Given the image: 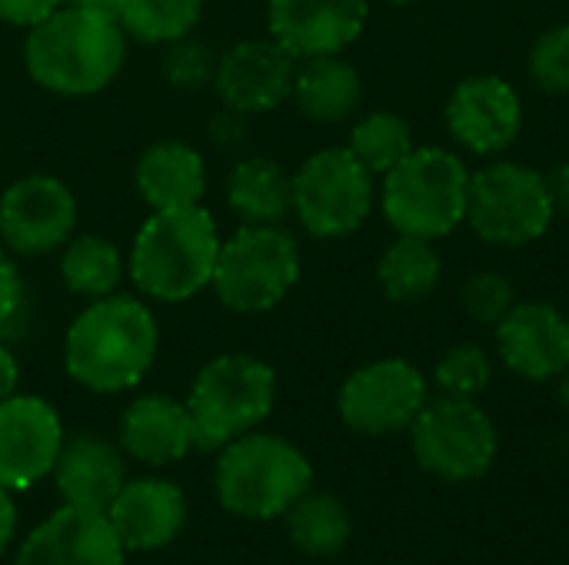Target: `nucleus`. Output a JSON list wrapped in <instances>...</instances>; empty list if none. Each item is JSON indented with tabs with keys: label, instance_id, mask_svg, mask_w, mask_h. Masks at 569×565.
<instances>
[{
	"label": "nucleus",
	"instance_id": "2f4dec72",
	"mask_svg": "<svg viewBox=\"0 0 569 565\" xmlns=\"http://www.w3.org/2000/svg\"><path fill=\"white\" fill-rule=\"evenodd\" d=\"M520 303L517 286L500 270H477L460 286V306L477 326H497Z\"/></svg>",
	"mask_w": 569,
	"mask_h": 565
},
{
	"label": "nucleus",
	"instance_id": "5701e85b",
	"mask_svg": "<svg viewBox=\"0 0 569 565\" xmlns=\"http://www.w3.org/2000/svg\"><path fill=\"white\" fill-rule=\"evenodd\" d=\"M290 100L310 123H343L360 110L363 77L343 53L300 57Z\"/></svg>",
	"mask_w": 569,
	"mask_h": 565
},
{
	"label": "nucleus",
	"instance_id": "423d86ee",
	"mask_svg": "<svg viewBox=\"0 0 569 565\" xmlns=\"http://www.w3.org/2000/svg\"><path fill=\"white\" fill-rule=\"evenodd\" d=\"M277 403V373L250 353H223L197 373L187 410L193 420V446L220 453L237 436L257 430Z\"/></svg>",
	"mask_w": 569,
	"mask_h": 565
},
{
	"label": "nucleus",
	"instance_id": "cd10ccee",
	"mask_svg": "<svg viewBox=\"0 0 569 565\" xmlns=\"http://www.w3.org/2000/svg\"><path fill=\"white\" fill-rule=\"evenodd\" d=\"M413 147H417L413 127L397 110H370V113H363L360 120H353L350 137H347V150L373 176H387Z\"/></svg>",
	"mask_w": 569,
	"mask_h": 565
},
{
	"label": "nucleus",
	"instance_id": "f704fd0d",
	"mask_svg": "<svg viewBox=\"0 0 569 565\" xmlns=\"http://www.w3.org/2000/svg\"><path fill=\"white\" fill-rule=\"evenodd\" d=\"M57 7H63V0H0V20L30 30L33 23L47 20Z\"/></svg>",
	"mask_w": 569,
	"mask_h": 565
},
{
	"label": "nucleus",
	"instance_id": "58836bf2",
	"mask_svg": "<svg viewBox=\"0 0 569 565\" xmlns=\"http://www.w3.org/2000/svg\"><path fill=\"white\" fill-rule=\"evenodd\" d=\"M13 533H17V506L10 490L0 486V553L13 543Z\"/></svg>",
	"mask_w": 569,
	"mask_h": 565
},
{
	"label": "nucleus",
	"instance_id": "72a5a7b5",
	"mask_svg": "<svg viewBox=\"0 0 569 565\" xmlns=\"http://www.w3.org/2000/svg\"><path fill=\"white\" fill-rule=\"evenodd\" d=\"M27 316V283L7 250H0V340H7Z\"/></svg>",
	"mask_w": 569,
	"mask_h": 565
},
{
	"label": "nucleus",
	"instance_id": "c9c22d12",
	"mask_svg": "<svg viewBox=\"0 0 569 565\" xmlns=\"http://www.w3.org/2000/svg\"><path fill=\"white\" fill-rule=\"evenodd\" d=\"M207 137L217 147H240L243 137H247V117L230 110V107H223L220 113H213L207 120Z\"/></svg>",
	"mask_w": 569,
	"mask_h": 565
},
{
	"label": "nucleus",
	"instance_id": "f3484780",
	"mask_svg": "<svg viewBox=\"0 0 569 565\" xmlns=\"http://www.w3.org/2000/svg\"><path fill=\"white\" fill-rule=\"evenodd\" d=\"M370 0H267V30L297 60L343 53L360 40Z\"/></svg>",
	"mask_w": 569,
	"mask_h": 565
},
{
	"label": "nucleus",
	"instance_id": "ea45409f",
	"mask_svg": "<svg viewBox=\"0 0 569 565\" xmlns=\"http://www.w3.org/2000/svg\"><path fill=\"white\" fill-rule=\"evenodd\" d=\"M67 7H80V10H93V13H110L117 17L120 0H63Z\"/></svg>",
	"mask_w": 569,
	"mask_h": 565
},
{
	"label": "nucleus",
	"instance_id": "e433bc0d",
	"mask_svg": "<svg viewBox=\"0 0 569 565\" xmlns=\"http://www.w3.org/2000/svg\"><path fill=\"white\" fill-rule=\"evenodd\" d=\"M547 186H550V200H553L557 216H569V160L557 163L547 173Z\"/></svg>",
	"mask_w": 569,
	"mask_h": 565
},
{
	"label": "nucleus",
	"instance_id": "c85d7f7f",
	"mask_svg": "<svg viewBox=\"0 0 569 565\" xmlns=\"http://www.w3.org/2000/svg\"><path fill=\"white\" fill-rule=\"evenodd\" d=\"M200 17L203 0H120L117 7V23L123 27V33L157 47L193 33Z\"/></svg>",
	"mask_w": 569,
	"mask_h": 565
},
{
	"label": "nucleus",
	"instance_id": "7ed1b4c3",
	"mask_svg": "<svg viewBox=\"0 0 569 565\" xmlns=\"http://www.w3.org/2000/svg\"><path fill=\"white\" fill-rule=\"evenodd\" d=\"M220 230L210 210H153L133 236L127 273L140 296L157 303H187L213 280Z\"/></svg>",
	"mask_w": 569,
	"mask_h": 565
},
{
	"label": "nucleus",
	"instance_id": "473e14b6",
	"mask_svg": "<svg viewBox=\"0 0 569 565\" xmlns=\"http://www.w3.org/2000/svg\"><path fill=\"white\" fill-rule=\"evenodd\" d=\"M527 70L533 83L547 93L569 97V20L547 27L527 57Z\"/></svg>",
	"mask_w": 569,
	"mask_h": 565
},
{
	"label": "nucleus",
	"instance_id": "79ce46f5",
	"mask_svg": "<svg viewBox=\"0 0 569 565\" xmlns=\"http://www.w3.org/2000/svg\"><path fill=\"white\" fill-rule=\"evenodd\" d=\"M567 373H569V316H567Z\"/></svg>",
	"mask_w": 569,
	"mask_h": 565
},
{
	"label": "nucleus",
	"instance_id": "4be33fe9",
	"mask_svg": "<svg viewBox=\"0 0 569 565\" xmlns=\"http://www.w3.org/2000/svg\"><path fill=\"white\" fill-rule=\"evenodd\" d=\"M133 186L150 210L197 206L207 193V163L183 140H157L133 167Z\"/></svg>",
	"mask_w": 569,
	"mask_h": 565
},
{
	"label": "nucleus",
	"instance_id": "f8f14e48",
	"mask_svg": "<svg viewBox=\"0 0 569 565\" xmlns=\"http://www.w3.org/2000/svg\"><path fill=\"white\" fill-rule=\"evenodd\" d=\"M443 120L457 150L493 160L523 133V97L500 73H470L450 90Z\"/></svg>",
	"mask_w": 569,
	"mask_h": 565
},
{
	"label": "nucleus",
	"instance_id": "4c0bfd02",
	"mask_svg": "<svg viewBox=\"0 0 569 565\" xmlns=\"http://www.w3.org/2000/svg\"><path fill=\"white\" fill-rule=\"evenodd\" d=\"M17 383H20V366L13 360V353L7 350V343L0 340V403L17 393Z\"/></svg>",
	"mask_w": 569,
	"mask_h": 565
},
{
	"label": "nucleus",
	"instance_id": "1a4fd4ad",
	"mask_svg": "<svg viewBox=\"0 0 569 565\" xmlns=\"http://www.w3.org/2000/svg\"><path fill=\"white\" fill-rule=\"evenodd\" d=\"M407 433L417 466L443 483L483 480L500 456L497 423L477 400L437 393Z\"/></svg>",
	"mask_w": 569,
	"mask_h": 565
},
{
	"label": "nucleus",
	"instance_id": "20e7f679",
	"mask_svg": "<svg viewBox=\"0 0 569 565\" xmlns=\"http://www.w3.org/2000/svg\"><path fill=\"white\" fill-rule=\"evenodd\" d=\"M470 167L460 150L413 147L387 176H380L377 203L393 233L447 240L467 223Z\"/></svg>",
	"mask_w": 569,
	"mask_h": 565
},
{
	"label": "nucleus",
	"instance_id": "39448f33",
	"mask_svg": "<svg viewBox=\"0 0 569 565\" xmlns=\"http://www.w3.org/2000/svg\"><path fill=\"white\" fill-rule=\"evenodd\" d=\"M313 486V466L290 440L273 433H243L217 456L213 490L227 513L240 519H283V513Z\"/></svg>",
	"mask_w": 569,
	"mask_h": 565
},
{
	"label": "nucleus",
	"instance_id": "b1692460",
	"mask_svg": "<svg viewBox=\"0 0 569 565\" xmlns=\"http://www.w3.org/2000/svg\"><path fill=\"white\" fill-rule=\"evenodd\" d=\"M227 206L247 226H277L293 216V173L270 157H247L227 173Z\"/></svg>",
	"mask_w": 569,
	"mask_h": 565
},
{
	"label": "nucleus",
	"instance_id": "4468645a",
	"mask_svg": "<svg viewBox=\"0 0 569 565\" xmlns=\"http://www.w3.org/2000/svg\"><path fill=\"white\" fill-rule=\"evenodd\" d=\"M293 77L297 57L273 37H253L220 53L213 90L223 107L243 117H257L290 100Z\"/></svg>",
	"mask_w": 569,
	"mask_h": 565
},
{
	"label": "nucleus",
	"instance_id": "7c9ffc66",
	"mask_svg": "<svg viewBox=\"0 0 569 565\" xmlns=\"http://www.w3.org/2000/svg\"><path fill=\"white\" fill-rule=\"evenodd\" d=\"M217 63H220V53L207 40H197L193 33H187V37L167 43L163 60H160V73L173 90L193 93V90L213 87Z\"/></svg>",
	"mask_w": 569,
	"mask_h": 565
},
{
	"label": "nucleus",
	"instance_id": "393cba45",
	"mask_svg": "<svg viewBox=\"0 0 569 565\" xmlns=\"http://www.w3.org/2000/svg\"><path fill=\"white\" fill-rule=\"evenodd\" d=\"M283 526H287V539L293 543V549L310 559L340 556L353 536V516L347 503L313 486L283 513Z\"/></svg>",
	"mask_w": 569,
	"mask_h": 565
},
{
	"label": "nucleus",
	"instance_id": "a19ab883",
	"mask_svg": "<svg viewBox=\"0 0 569 565\" xmlns=\"http://www.w3.org/2000/svg\"><path fill=\"white\" fill-rule=\"evenodd\" d=\"M383 3H393V7H410V3H420V0H383Z\"/></svg>",
	"mask_w": 569,
	"mask_h": 565
},
{
	"label": "nucleus",
	"instance_id": "f03ea898",
	"mask_svg": "<svg viewBox=\"0 0 569 565\" xmlns=\"http://www.w3.org/2000/svg\"><path fill=\"white\" fill-rule=\"evenodd\" d=\"M127 57V33L110 13L57 7L23 40V67L50 93L90 97L113 83Z\"/></svg>",
	"mask_w": 569,
	"mask_h": 565
},
{
	"label": "nucleus",
	"instance_id": "412c9836",
	"mask_svg": "<svg viewBox=\"0 0 569 565\" xmlns=\"http://www.w3.org/2000/svg\"><path fill=\"white\" fill-rule=\"evenodd\" d=\"M120 450L147 466L180 463L190 450H197L187 403L160 393L137 396L120 416Z\"/></svg>",
	"mask_w": 569,
	"mask_h": 565
},
{
	"label": "nucleus",
	"instance_id": "f257e3e1",
	"mask_svg": "<svg viewBox=\"0 0 569 565\" xmlns=\"http://www.w3.org/2000/svg\"><path fill=\"white\" fill-rule=\"evenodd\" d=\"M160 326L150 306L130 293L90 300L63 336V366L90 393L133 390L153 366Z\"/></svg>",
	"mask_w": 569,
	"mask_h": 565
},
{
	"label": "nucleus",
	"instance_id": "6e6552de",
	"mask_svg": "<svg viewBox=\"0 0 569 565\" xmlns=\"http://www.w3.org/2000/svg\"><path fill=\"white\" fill-rule=\"evenodd\" d=\"M300 243L277 226H240L233 236L220 240L213 266V293L233 313H267L280 306L300 283Z\"/></svg>",
	"mask_w": 569,
	"mask_h": 565
},
{
	"label": "nucleus",
	"instance_id": "a878e982",
	"mask_svg": "<svg viewBox=\"0 0 569 565\" xmlns=\"http://www.w3.org/2000/svg\"><path fill=\"white\" fill-rule=\"evenodd\" d=\"M443 280V256L433 240L397 233L377 260V286L390 303L410 306L433 296Z\"/></svg>",
	"mask_w": 569,
	"mask_h": 565
},
{
	"label": "nucleus",
	"instance_id": "bb28decb",
	"mask_svg": "<svg viewBox=\"0 0 569 565\" xmlns=\"http://www.w3.org/2000/svg\"><path fill=\"white\" fill-rule=\"evenodd\" d=\"M60 250H63L60 253V276L73 296L90 303V300L117 293L127 266H123L120 250L107 236L73 233Z\"/></svg>",
	"mask_w": 569,
	"mask_h": 565
},
{
	"label": "nucleus",
	"instance_id": "2eb2a0df",
	"mask_svg": "<svg viewBox=\"0 0 569 565\" xmlns=\"http://www.w3.org/2000/svg\"><path fill=\"white\" fill-rule=\"evenodd\" d=\"M63 446V426L57 410L40 396H20L0 403V486L30 490L53 473Z\"/></svg>",
	"mask_w": 569,
	"mask_h": 565
},
{
	"label": "nucleus",
	"instance_id": "a211bd4d",
	"mask_svg": "<svg viewBox=\"0 0 569 565\" xmlns=\"http://www.w3.org/2000/svg\"><path fill=\"white\" fill-rule=\"evenodd\" d=\"M123 553L103 513L63 506L20 543L13 565H123Z\"/></svg>",
	"mask_w": 569,
	"mask_h": 565
},
{
	"label": "nucleus",
	"instance_id": "9d476101",
	"mask_svg": "<svg viewBox=\"0 0 569 565\" xmlns=\"http://www.w3.org/2000/svg\"><path fill=\"white\" fill-rule=\"evenodd\" d=\"M377 190L347 147H323L293 170V216L313 240H343L370 220Z\"/></svg>",
	"mask_w": 569,
	"mask_h": 565
},
{
	"label": "nucleus",
	"instance_id": "9b49d317",
	"mask_svg": "<svg viewBox=\"0 0 569 565\" xmlns=\"http://www.w3.org/2000/svg\"><path fill=\"white\" fill-rule=\"evenodd\" d=\"M427 400L430 376L403 356H383L343 380L337 413L343 426L360 436H393L413 426Z\"/></svg>",
	"mask_w": 569,
	"mask_h": 565
},
{
	"label": "nucleus",
	"instance_id": "6ab92c4d",
	"mask_svg": "<svg viewBox=\"0 0 569 565\" xmlns=\"http://www.w3.org/2000/svg\"><path fill=\"white\" fill-rule=\"evenodd\" d=\"M107 519L127 553H153L170 546L187 526V500L177 483L143 476L123 483Z\"/></svg>",
	"mask_w": 569,
	"mask_h": 565
},
{
	"label": "nucleus",
	"instance_id": "dca6fc26",
	"mask_svg": "<svg viewBox=\"0 0 569 565\" xmlns=\"http://www.w3.org/2000/svg\"><path fill=\"white\" fill-rule=\"evenodd\" d=\"M497 360L527 383L567 376V316L543 300H520L493 326Z\"/></svg>",
	"mask_w": 569,
	"mask_h": 565
},
{
	"label": "nucleus",
	"instance_id": "aec40b11",
	"mask_svg": "<svg viewBox=\"0 0 569 565\" xmlns=\"http://www.w3.org/2000/svg\"><path fill=\"white\" fill-rule=\"evenodd\" d=\"M53 483L63 496V506L107 516L110 503L127 483V466L120 450L107 436L80 433L73 440H63L53 463Z\"/></svg>",
	"mask_w": 569,
	"mask_h": 565
},
{
	"label": "nucleus",
	"instance_id": "ddd939ff",
	"mask_svg": "<svg viewBox=\"0 0 569 565\" xmlns=\"http://www.w3.org/2000/svg\"><path fill=\"white\" fill-rule=\"evenodd\" d=\"M77 230L73 190L47 173L13 180L0 193V240L17 256H43L60 250Z\"/></svg>",
	"mask_w": 569,
	"mask_h": 565
},
{
	"label": "nucleus",
	"instance_id": "0eeeda50",
	"mask_svg": "<svg viewBox=\"0 0 569 565\" xmlns=\"http://www.w3.org/2000/svg\"><path fill=\"white\" fill-rule=\"evenodd\" d=\"M557 220L547 173L493 157L470 173V200H467V226L490 246L520 250L550 233Z\"/></svg>",
	"mask_w": 569,
	"mask_h": 565
},
{
	"label": "nucleus",
	"instance_id": "c756f323",
	"mask_svg": "<svg viewBox=\"0 0 569 565\" xmlns=\"http://www.w3.org/2000/svg\"><path fill=\"white\" fill-rule=\"evenodd\" d=\"M493 383V353L483 343L463 340L440 353L430 373V386L440 396L457 400H480Z\"/></svg>",
	"mask_w": 569,
	"mask_h": 565
}]
</instances>
